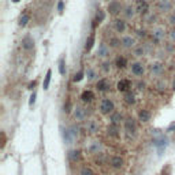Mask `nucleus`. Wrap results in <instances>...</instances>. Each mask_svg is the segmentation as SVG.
<instances>
[{
    "instance_id": "1",
    "label": "nucleus",
    "mask_w": 175,
    "mask_h": 175,
    "mask_svg": "<svg viewBox=\"0 0 175 175\" xmlns=\"http://www.w3.org/2000/svg\"><path fill=\"white\" fill-rule=\"evenodd\" d=\"M99 112L101 115L107 116V115H112L115 112V103L111 100L110 97H103L100 101H99Z\"/></svg>"
},
{
    "instance_id": "2",
    "label": "nucleus",
    "mask_w": 175,
    "mask_h": 175,
    "mask_svg": "<svg viewBox=\"0 0 175 175\" xmlns=\"http://www.w3.org/2000/svg\"><path fill=\"white\" fill-rule=\"evenodd\" d=\"M123 10H125V6L121 0H111L108 3V7H107V11H108L110 15H112V17L119 15L121 13H123Z\"/></svg>"
},
{
    "instance_id": "3",
    "label": "nucleus",
    "mask_w": 175,
    "mask_h": 175,
    "mask_svg": "<svg viewBox=\"0 0 175 175\" xmlns=\"http://www.w3.org/2000/svg\"><path fill=\"white\" fill-rule=\"evenodd\" d=\"M123 127H125V131H126L127 134H130V136L134 137L137 134V122H136V119L131 118V116L125 118Z\"/></svg>"
},
{
    "instance_id": "4",
    "label": "nucleus",
    "mask_w": 175,
    "mask_h": 175,
    "mask_svg": "<svg viewBox=\"0 0 175 175\" xmlns=\"http://www.w3.org/2000/svg\"><path fill=\"white\" fill-rule=\"evenodd\" d=\"M121 44H122V48H125V49H134L137 47L136 45L137 40H136V37L130 36V34H122Z\"/></svg>"
},
{
    "instance_id": "5",
    "label": "nucleus",
    "mask_w": 175,
    "mask_h": 175,
    "mask_svg": "<svg viewBox=\"0 0 175 175\" xmlns=\"http://www.w3.org/2000/svg\"><path fill=\"white\" fill-rule=\"evenodd\" d=\"M107 162H108L110 167L115 168V170H119V168H122L125 166V159L121 155H111L108 159H107Z\"/></svg>"
},
{
    "instance_id": "6",
    "label": "nucleus",
    "mask_w": 175,
    "mask_h": 175,
    "mask_svg": "<svg viewBox=\"0 0 175 175\" xmlns=\"http://www.w3.org/2000/svg\"><path fill=\"white\" fill-rule=\"evenodd\" d=\"M130 71L134 77H142L147 71V69H145V65L142 62H133L130 65Z\"/></svg>"
},
{
    "instance_id": "7",
    "label": "nucleus",
    "mask_w": 175,
    "mask_h": 175,
    "mask_svg": "<svg viewBox=\"0 0 175 175\" xmlns=\"http://www.w3.org/2000/svg\"><path fill=\"white\" fill-rule=\"evenodd\" d=\"M151 36H152L153 41L162 43L166 37V29L162 28V26H155L152 30H151Z\"/></svg>"
},
{
    "instance_id": "8",
    "label": "nucleus",
    "mask_w": 175,
    "mask_h": 175,
    "mask_svg": "<svg viewBox=\"0 0 175 175\" xmlns=\"http://www.w3.org/2000/svg\"><path fill=\"white\" fill-rule=\"evenodd\" d=\"M131 88H133V82H131L130 80H127V78H122V80H119L118 82H116V90L123 93V95L130 92Z\"/></svg>"
},
{
    "instance_id": "9",
    "label": "nucleus",
    "mask_w": 175,
    "mask_h": 175,
    "mask_svg": "<svg viewBox=\"0 0 175 175\" xmlns=\"http://www.w3.org/2000/svg\"><path fill=\"white\" fill-rule=\"evenodd\" d=\"M88 115H89V112H88L86 108H84V107L81 106H77L73 111V116H74V119L77 122H82V121H86Z\"/></svg>"
},
{
    "instance_id": "10",
    "label": "nucleus",
    "mask_w": 175,
    "mask_h": 175,
    "mask_svg": "<svg viewBox=\"0 0 175 175\" xmlns=\"http://www.w3.org/2000/svg\"><path fill=\"white\" fill-rule=\"evenodd\" d=\"M111 89V81L108 78H100V80L96 81V90L100 93H104V92H108Z\"/></svg>"
},
{
    "instance_id": "11",
    "label": "nucleus",
    "mask_w": 175,
    "mask_h": 175,
    "mask_svg": "<svg viewBox=\"0 0 175 175\" xmlns=\"http://www.w3.org/2000/svg\"><path fill=\"white\" fill-rule=\"evenodd\" d=\"M110 52H111V48L110 45L107 44L106 41H101L99 44V48H97V58H100V59H104L106 60L107 58L110 56Z\"/></svg>"
},
{
    "instance_id": "12",
    "label": "nucleus",
    "mask_w": 175,
    "mask_h": 175,
    "mask_svg": "<svg viewBox=\"0 0 175 175\" xmlns=\"http://www.w3.org/2000/svg\"><path fill=\"white\" fill-rule=\"evenodd\" d=\"M86 131L92 136L97 134L100 131V123H99L97 119H88L86 121Z\"/></svg>"
},
{
    "instance_id": "13",
    "label": "nucleus",
    "mask_w": 175,
    "mask_h": 175,
    "mask_svg": "<svg viewBox=\"0 0 175 175\" xmlns=\"http://www.w3.org/2000/svg\"><path fill=\"white\" fill-rule=\"evenodd\" d=\"M164 71V65L160 62H153L149 65V73L152 77H160Z\"/></svg>"
},
{
    "instance_id": "14",
    "label": "nucleus",
    "mask_w": 175,
    "mask_h": 175,
    "mask_svg": "<svg viewBox=\"0 0 175 175\" xmlns=\"http://www.w3.org/2000/svg\"><path fill=\"white\" fill-rule=\"evenodd\" d=\"M173 2L171 0H159L156 4V8L157 11H160V13H170V11H173Z\"/></svg>"
},
{
    "instance_id": "15",
    "label": "nucleus",
    "mask_w": 175,
    "mask_h": 175,
    "mask_svg": "<svg viewBox=\"0 0 175 175\" xmlns=\"http://www.w3.org/2000/svg\"><path fill=\"white\" fill-rule=\"evenodd\" d=\"M127 29V23H126V19H122V18H116L115 21H114V30L116 32V33L122 34L125 33Z\"/></svg>"
},
{
    "instance_id": "16",
    "label": "nucleus",
    "mask_w": 175,
    "mask_h": 175,
    "mask_svg": "<svg viewBox=\"0 0 175 175\" xmlns=\"http://www.w3.org/2000/svg\"><path fill=\"white\" fill-rule=\"evenodd\" d=\"M86 149L89 153L96 156V155L101 153V142L100 141H90L89 145H86Z\"/></svg>"
},
{
    "instance_id": "17",
    "label": "nucleus",
    "mask_w": 175,
    "mask_h": 175,
    "mask_svg": "<svg viewBox=\"0 0 175 175\" xmlns=\"http://www.w3.org/2000/svg\"><path fill=\"white\" fill-rule=\"evenodd\" d=\"M152 118V112H151L148 108H141L138 111V121L141 123H148Z\"/></svg>"
},
{
    "instance_id": "18",
    "label": "nucleus",
    "mask_w": 175,
    "mask_h": 175,
    "mask_svg": "<svg viewBox=\"0 0 175 175\" xmlns=\"http://www.w3.org/2000/svg\"><path fill=\"white\" fill-rule=\"evenodd\" d=\"M95 99H96L95 92L90 90V89H85L82 93H81V100H82V103H85V104H90Z\"/></svg>"
},
{
    "instance_id": "19",
    "label": "nucleus",
    "mask_w": 175,
    "mask_h": 175,
    "mask_svg": "<svg viewBox=\"0 0 175 175\" xmlns=\"http://www.w3.org/2000/svg\"><path fill=\"white\" fill-rule=\"evenodd\" d=\"M67 157H69L70 163L75 164V163H78L81 160V157H82V152H81L80 149H71L69 153H67Z\"/></svg>"
},
{
    "instance_id": "20",
    "label": "nucleus",
    "mask_w": 175,
    "mask_h": 175,
    "mask_svg": "<svg viewBox=\"0 0 175 175\" xmlns=\"http://www.w3.org/2000/svg\"><path fill=\"white\" fill-rule=\"evenodd\" d=\"M110 121H111V125H114V126H119L122 122H125V118L121 114V111H115L112 115H110Z\"/></svg>"
},
{
    "instance_id": "21",
    "label": "nucleus",
    "mask_w": 175,
    "mask_h": 175,
    "mask_svg": "<svg viewBox=\"0 0 175 175\" xmlns=\"http://www.w3.org/2000/svg\"><path fill=\"white\" fill-rule=\"evenodd\" d=\"M104 19H106V13H104V10L97 8L96 14H95V18H93V26H97V25H100V23H103Z\"/></svg>"
},
{
    "instance_id": "22",
    "label": "nucleus",
    "mask_w": 175,
    "mask_h": 175,
    "mask_svg": "<svg viewBox=\"0 0 175 175\" xmlns=\"http://www.w3.org/2000/svg\"><path fill=\"white\" fill-rule=\"evenodd\" d=\"M127 66H129V62H127L126 56H123V55H119V56H116V59H115V67H116V69L125 70Z\"/></svg>"
},
{
    "instance_id": "23",
    "label": "nucleus",
    "mask_w": 175,
    "mask_h": 175,
    "mask_svg": "<svg viewBox=\"0 0 175 175\" xmlns=\"http://www.w3.org/2000/svg\"><path fill=\"white\" fill-rule=\"evenodd\" d=\"M136 11L140 14H148V11H149V4H148L145 0H138V2H137Z\"/></svg>"
},
{
    "instance_id": "24",
    "label": "nucleus",
    "mask_w": 175,
    "mask_h": 175,
    "mask_svg": "<svg viewBox=\"0 0 175 175\" xmlns=\"http://www.w3.org/2000/svg\"><path fill=\"white\" fill-rule=\"evenodd\" d=\"M95 43H96V34H95V32H92V33L88 36V39L85 41V51L86 52L92 51V48L95 47Z\"/></svg>"
},
{
    "instance_id": "25",
    "label": "nucleus",
    "mask_w": 175,
    "mask_h": 175,
    "mask_svg": "<svg viewBox=\"0 0 175 175\" xmlns=\"http://www.w3.org/2000/svg\"><path fill=\"white\" fill-rule=\"evenodd\" d=\"M136 8L133 7L131 4H127V6H125V10H123V17H125V19H133L134 18V15H136Z\"/></svg>"
},
{
    "instance_id": "26",
    "label": "nucleus",
    "mask_w": 175,
    "mask_h": 175,
    "mask_svg": "<svg viewBox=\"0 0 175 175\" xmlns=\"http://www.w3.org/2000/svg\"><path fill=\"white\" fill-rule=\"evenodd\" d=\"M22 48L25 51H30V49L34 48V40L32 39L30 36H25L22 39Z\"/></svg>"
},
{
    "instance_id": "27",
    "label": "nucleus",
    "mask_w": 175,
    "mask_h": 175,
    "mask_svg": "<svg viewBox=\"0 0 175 175\" xmlns=\"http://www.w3.org/2000/svg\"><path fill=\"white\" fill-rule=\"evenodd\" d=\"M108 45H110L111 49H118V48H121V47H122V44H121V37H116V36L110 37Z\"/></svg>"
},
{
    "instance_id": "28",
    "label": "nucleus",
    "mask_w": 175,
    "mask_h": 175,
    "mask_svg": "<svg viewBox=\"0 0 175 175\" xmlns=\"http://www.w3.org/2000/svg\"><path fill=\"white\" fill-rule=\"evenodd\" d=\"M123 101L127 104V106H134L136 104V95H134L133 92H127V93H125V96H123Z\"/></svg>"
},
{
    "instance_id": "29",
    "label": "nucleus",
    "mask_w": 175,
    "mask_h": 175,
    "mask_svg": "<svg viewBox=\"0 0 175 175\" xmlns=\"http://www.w3.org/2000/svg\"><path fill=\"white\" fill-rule=\"evenodd\" d=\"M107 134H108L110 137H114V138H119V136H121V133H119V130H118V126H114V125H111L108 129H107Z\"/></svg>"
},
{
    "instance_id": "30",
    "label": "nucleus",
    "mask_w": 175,
    "mask_h": 175,
    "mask_svg": "<svg viewBox=\"0 0 175 175\" xmlns=\"http://www.w3.org/2000/svg\"><path fill=\"white\" fill-rule=\"evenodd\" d=\"M133 54H134V56H137V58L144 56V55H145V48L142 45H137L136 48L133 49Z\"/></svg>"
},
{
    "instance_id": "31",
    "label": "nucleus",
    "mask_w": 175,
    "mask_h": 175,
    "mask_svg": "<svg viewBox=\"0 0 175 175\" xmlns=\"http://www.w3.org/2000/svg\"><path fill=\"white\" fill-rule=\"evenodd\" d=\"M51 75H52V71H51V69L47 71V74H45V78H44V84H43V86H44V90H47L49 88V82H51Z\"/></svg>"
},
{
    "instance_id": "32",
    "label": "nucleus",
    "mask_w": 175,
    "mask_h": 175,
    "mask_svg": "<svg viewBox=\"0 0 175 175\" xmlns=\"http://www.w3.org/2000/svg\"><path fill=\"white\" fill-rule=\"evenodd\" d=\"M84 77H85V73H84V70L81 69V70H78V73H75V74H74L73 81H74V82H80V81L84 80Z\"/></svg>"
},
{
    "instance_id": "33",
    "label": "nucleus",
    "mask_w": 175,
    "mask_h": 175,
    "mask_svg": "<svg viewBox=\"0 0 175 175\" xmlns=\"http://www.w3.org/2000/svg\"><path fill=\"white\" fill-rule=\"evenodd\" d=\"M100 70L104 73V74H108V73L111 71V63L108 62V60H104V62L101 63V66H100Z\"/></svg>"
},
{
    "instance_id": "34",
    "label": "nucleus",
    "mask_w": 175,
    "mask_h": 175,
    "mask_svg": "<svg viewBox=\"0 0 175 175\" xmlns=\"http://www.w3.org/2000/svg\"><path fill=\"white\" fill-rule=\"evenodd\" d=\"M65 141H66V144H73V141H74V136H73L71 131L69 129L65 130Z\"/></svg>"
},
{
    "instance_id": "35",
    "label": "nucleus",
    "mask_w": 175,
    "mask_h": 175,
    "mask_svg": "<svg viewBox=\"0 0 175 175\" xmlns=\"http://www.w3.org/2000/svg\"><path fill=\"white\" fill-rule=\"evenodd\" d=\"M96 70L95 69H92V67H89V69L86 70V78H88V81H93L96 78Z\"/></svg>"
},
{
    "instance_id": "36",
    "label": "nucleus",
    "mask_w": 175,
    "mask_h": 175,
    "mask_svg": "<svg viewBox=\"0 0 175 175\" xmlns=\"http://www.w3.org/2000/svg\"><path fill=\"white\" fill-rule=\"evenodd\" d=\"M30 21V14H23V15L19 18V26H26L28 25V22Z\"/></svg>"
},
{
    "instance_id": "37",
    "label": "nucleus",
    "mask_w": 175,
    "mask_h": 175,
    "mask_svg": "<svg viewBox=\"0 0 175 175\" xmlns=\"http://www.w3.org/2000/svg\"><path fill=\"white\" fill-rule=\"evenodd\" d=\"M80 175H96V173L92 170L90 167H88V166H85V167H82L80 170Z\"/></svg>"
},
{
    "instance_id": "38",
    "label": "nucleus",
    "mask_w": 175,
    "mask_h": 175,
    "mask_svg": "<svg viewBox=\"0 0 175 175\" xmlns=\"http://www.w3.org/2000/svg\"><path fill=\"white\" fill-rule=\"evenodd\" d=\"M59 73L62 75L66 74V59L65 58H62V59L59 60Z\"/></svg>"
},
{
    "instance_id": "39",
    "label": "nucleus",
    "mask_w": 175,
    "mask_h": 175,
    "mask_svg": "<svg viewBox=\"0 0 175 175\" xmlns=\"http://www.w3.org/2000/svg\"><path fill=\"white\" fill-rule=\"evenodd\" d=\"M70 111H71V99L67 97L66 101H65V112L70 114Z\"/></svg>"
},
{
    "instance_id": "40",
    "label": "nucleus",
    "mask_w": 175,
    "mask_h": 175,
    "mask_svg": "<svg viewBox=\"0 0 175 175\" xmlns=\"http://www.w3.org/2000/svg\"><path fill=\"white\" fill-rule=\"evenodd\" d=\"M168 23L175 28V11H173V13L168 15Z\"/></svg>"
},
{
    "instance_id": "41",
    "label": "nucleus",
    "mask_w": 175,
    "mask_h": 175,
    "mask_svg": "<svg viewBox=\"0 0 175 175\" xmlns=\"http://www.w3.org/2000/svg\"><path fill=\"white\" fill-rule=\"evenodd\" d=\"M168 39H170L173 43H175V28H173L170 32H168Z\"/></svg>"
},
{
    "instance_id": "42",
    "label": "nucleus",
    "mask_w": 175,
    "mask_h": 175,
    "mask_svg": "<svg viewBox=\"0 0 175 175\" xmlns=\"http://www.w3.org/2000/svg\"><path fill=\"white\" fill-rule=\"evenodd\" d=\"M166 48H167V51L171 54V52H174V51H175V44H173V43H168L167 45H166Z\"/></svg>"
},
{
    "instance_id": "43",
    "label": "nucleus",
    "mask_w": 175,
    "mask_h": 175,
    "mask_svg": "<svg viewBox=\"0 0 175 175\" xmlns=\"http://www.w3.org/2000/svg\"><path fill=\"white\" fill-rule=\"evenodd\" d=\"M63 8H65V3H63V0H59V2H58V11L63 13Z\"/></svg>"
},
{
    "instance_id": "44",
    "label": "nucleus",
    "mask_w": 175,
    "mask_h": 175,
    "mask_svg": "<svg viewBox=\"0 0 175 175\" xmlns=\"http://www.w3.org/2000/svg\"><path fill=\"white\" fill-rule=\"evenodd\" d=\"M34 103H36V92H33V95L30 96V101H29V106L33 107Z\"/></svg>"
},
{
    "instance_id": "45",
    "label": "nucleus",
    "mask_w": 175,
    "mask_h": 175,
    "mask_svg": "<svg viewBox=\"0 0 175 175\" xmlns=\"http://www.w3.org/2000/svg\"><path fill=\"white\" fill-rule=\"evenodd\" d=\"M137 86H138V89H140V90H144V89H145V86H147V85H145L144 82H141V81H140V82L137 84Z\"/></svg>"
},
{
    "instance_id": "46",
    "label": "nucleus",
    "mask_w": 175,
    "mask_h": 175,
    "mask_svg": "<svg viewBox=\"0 0 175 175\" xmlns=\"http://www.w3.org/2000/svg\"><path fill=\"white\" fill-rule=\"evenodd\" d=\"M170 170H171V168H170V166H167V167H166V173H164V170H163L162 175H168V174H170Z\"/></svg>"
},
{
    "instance_id": "47",
    "label": "nucleus",
    "mask_w": 175,
    "mask_h": 175,
    "mask_svg": "<svg viewBox=\"0 0 175 175\" xmlns=\"http://www.w3.org/2000/svg\"><path fill=\"white\" fill-rule=\"evenodd\" d=\"M174 129H175V122H174V123H171V125H170V127L167 129V131H173Z\"/></svg>"
},
{
    "instance_id": "48",
    "label": "nucleus",
    "mask_w": 175,
    "mask_h": 175,
    "mask_svg": "<svg viewBox=\"0 0 175 175\" xmlns=\"http://www.w3.org/2000/svg\"><path fill=\"white\" fill-rule=\"evenodd\" d=\"M2 137H3V142H2V148H4V145H6V136H4V133H2Z\"/></svg>"
},
{
    "instance_id": "49",
    "label": "nucleus",
    "mask_w": 175,
    "mask_h": 175,
    "mask_svg": "<svg viewBox=\"0 0 175 175\" xmlns=\"http://www.w3.org/2000/svg\"><path fill=\"white\" fill-rule=\"evenodd\" d=\"M137 34H138V36H142V37L147 36V34H145V30H138V33Z\"/></svg>"
},
{
    "instance_id": "50",
    "label": "nucleus",
    "mask_w": 175,
    "mask_h": 175,
    "mask_svg": "<svg viewBox=\"0 0 175 175\" xmlns=\"http://www.w3.org/2000/svg\"><path fill=\"white\" fill-rule=\"evenodd\" d=\"M36 84H37V81H34V82H32L30 85H29V89H34V86H36Z\"/></svg>"
},
{
    "instance_id": "51",
    "label": "nucleus",
    "mask_w": 175,
    "mask_h": 175,
    "mask_svg": "<svg viewBox=\"0 0 175 175\" xmlns=\"http://www.w3.org/2000/svg\"><path fill=\"white\" fill-rule=\"evenodd\" d=\"M171 88H173V89L175 90V78H174V80H173V85H171Z\"/></svg>"
},
{
    "instance_id": "52",
    "label": "nucleus",
    "mask_w": 175,
    "mask_h": 175,
    "mask_svg": "<svg viewBox=\"0 0 175 175\" xmlns=\"http://www.w3.org/2000/svg\"><path fill=\"white\" fill-rule=\"evenodd\" d=\"M13 2H15V3H17V2H19V0H13Z\"/></svg>"
}]
</instances>
